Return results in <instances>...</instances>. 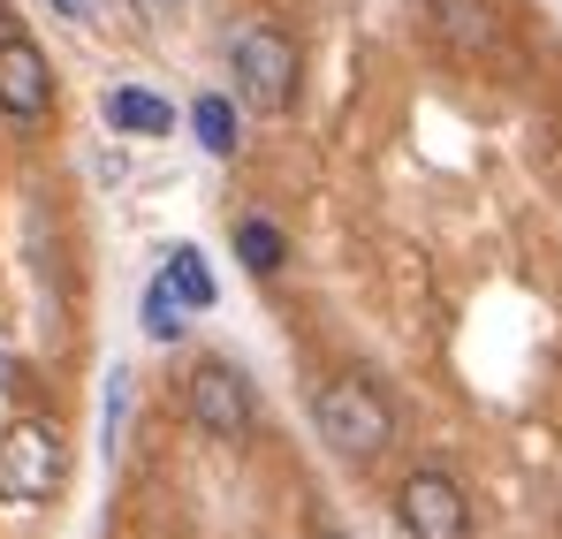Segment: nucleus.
<instances>
[{
    "instance_id": "3",
    "label": "nucleus",
    "mask_w": 562,
    "mask_h": 539,
    "mask_svg": "<svg viewBox=\"0 0 562 539\" xmlns=\"http://www.w3.org/2000/svg\"><path fill=\"white\" fill-rule=\"evenodd\" d=\"M61 471H69L61 434L38 418H15L0 434V509H46L61 494Z\"/></svg>"
},
{
    "instance_id": "9",
    "label": "nucleus",
    "mask_w": 562,
    "mask_h": 539,
    "mask_svg": "<svg viewBox=\"0 0 562 539\" xmlns=\"http://www.w3.org/2000/svg\"><path fill=\"white\" fill-rule=\"evenodd\" d=\"M160 273H168V289L183 296L190 312H213V296H221V289H213V267H205V251H198V244H176Z\"/></svg>"
},
{
    "instance_id": "15",
    "label": "nucleus",
    "mask_w": 562,
    "mask_h": 539,
    "mask_svg": "<svg viewBox=\"0 0 562 539\" xmlns=\"http://www.w3.org/2000/svg\"><path fill=\"white\" fill-rule=\"evenodd\" d=\"M312 539H350V532H312Z\"/></svg>"
},
{
    "instance_id": "5",
    "label": "nucleus",
    "mask_w": 562,
    "mask_h": 539,
    "mask_svg": "<svg viewBox=\"0 0 562 539\" xmlns=\"http://www.w3.org/2000/svg\"><path fill=\"white\" fill-rule=\"evenodd\" d=\"M190 418L213 441H244L251 434V388H244V372L236 364H198L190 372Z\"/></svg>"
},
{
    "instance_id": "1",
    "label": "nucleus",
    "mask_w": 562,
    "mask_h": 539,
    "mask_svg": "<svg viewBox=\"0 0 562 539\" xmlns=\"http://www.w3.org/2000/svg\"><path fill=\"white\" fill-rule=\"evenodd\" d=\"M228 77H236V99H244V106L281 114V106L296 99V77H304L296 38L274 31V23H244V31L228 38Z\"/></svg>"
},
{
    "instance_id": "10",
    "label": "nucleus",
    "mask_w": 562,
    "mask_h": 539,
    "mask_svg": "<svg viewBox=\"0 0 562 539\" xmlns=\"http://www.w3.org/2000/svg\"><path fill=\"white\" fill-rule=\"evenodd\" d=\"M190 130H198V145H205L213 160H228V153H236V106H228L221 91H205V99L190 106Z\"/></svg>"
},
{
    "instance_id": "8",
    "label": "nucleus",
    "mask_w": 562,
    "mask_h": 539,
    "mask_svg": "<svg viewBox=\"0 0 562 539\" xmlns=\"http://www.w3.org/2000/svg\"><path fill=\"white\" fill-rule=\"evenodd\" d=\"M106 122L130 130V137H168V130H176V106H168L160 91H114V99H106Z\"/></svg>"
},
{
    "instance_id": "14",
    "label": "nucleus",
    "mask_w": 562,
    "mask_h": 539,
    "mask_svg": "<svg viewBox=\"0 0 562 539\" xmlns=\"http://www.w3.org/2000/svg\"><path fill=\"white\" fill-rule=\"evenodd\" d=\"M8 31H15V8H8V0H0V38H8Z\"/></svg>"
},
{
    "instance_id": "6",
    "label": "nucleus",
    "mask_w": 562,
    "mask_h": 539,
    "mask_svg": "<svg viewBox=\"0 0 562 539\" xmlns=\"http://www.w3.org/2000/svg\"><path fill=\"white\" fill-rule=\"evenodd\" d=\"M0 114L8 122H46L54 114V69L23 31L0 38Z\"/></svg>"
},
{
    "instance_id": "12",
    "label": "nucleus",
    "mask_w": 562,
    "mask_h": 539,
    "mask_svg": "<svg viewBox=\"0 0 562 539\" xmlns=\"http://www.w3.org/2000/svg\"><path fill=\"white\" fill-rule=\"evenodd\" d=\"M183 319H190V304L168 289V273H160V281L145 289V335H153V343H176V335H183Z\"/></svg>"
},
{
    "instance_id": "7",
    "label": "nucleus",
    "mask_w": 562,
    "mask_h": 539,
    "mask_svg": "<svg viewBox=\"0 0 562 539\" xmlns=\"http://www.w3.org/2000/svg\"><path fill=\"white\" fill-rule=\"evenodd\" d=\"M434 31L464 54H494L502 46V8L494 0H434Z\"/></svg>"
},
{
    "instance_id": "13",
    "label": "nucleus",
    "mask_w": 562,
    "mask_h": 539,
    "mask_svg": "<svg viewBox=\"0 0 562 539\" xmlns=\"http://www.w3.org/2000/svg\"><path fill=\"white\" fill-rule=\"evenodd\" d=\"M54 8H61V15H69V23H85V0H54Z\"/></svg>"
},
{
    "instance_id": "4",
    "label": "nucleus",
    "mask_w": 562,
    "mask_h": 539,
    "mask_svg": "<svg viewBox=\"0 0 562 539\" xmlns=\"http://www.w3.org/2000/svg\"><path fill=\"white\" fill-rule=\"evenodd\" d=\"M395 517H403V532H411V539H471V502H464V486H457L449 471H434V463L403 479Z\"/></svg>"
},
{
    "instance_id": "11",
    "label": "nucleus",
    "mask_w": 562,
    "mask_h": 539,
    "mask_svg": "<svg viewBox=\"0 0 562 539\" xmlns=\"http://www.w3.org/2000/svg\"><path fill=\"white\" fill-rule=\"evenodd\" d=\"M236 259H244L251 273H281L289 244H281V228H274V221H244V228H236Z\"/></svg>"
},
{
    "instance_id": "2",
    "label": "nucleus",
    "mask_w": 562,
    "mask_h": 539,
    "mask_svg": "<svg viewBox=\"0 0 562 539\" xmlns=\"http://www.w3.org/2000/svg\"><path fill=\"white\" fill-rule=\"evenodd\" d=\"M312 418H319V441L335 456H350V463H366V456H380L395 441V411H387V395L373 380H327Z\"/></svg>"
}]
</instances>
